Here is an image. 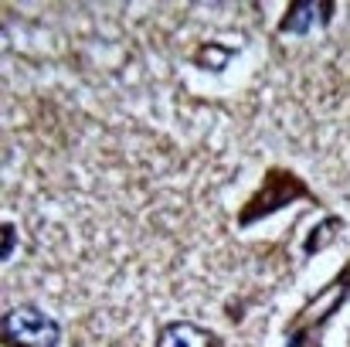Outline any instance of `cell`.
<instances>
[{
    "mask_svg": "<svg viewBox=\"0 0 350 347\" xmlns=\"http://www.w3.org/2000/svg\"><path fill=\"white\" fill-rule=\"evenodd\" d=\"M299 201L320 205L317 191L310 188V181L303 174H296V170H289L282 164H272L258 177V188L241 201V208L234 215V225L238 229H255L258 222H265V218H272V215H279V211H286V208H293Z\"/></svg>",
    "mask_w": 350,
    "mask_h": 347,
    "instance_id": "6da1fadb",
    "label": "cell"
},
{
    "mask_svg": "<svg viewBox=\"0 0 350 347\" xmlns=\"http://www.w3.org/2000/svg\"><path fill=\"white\" fill-rule=\"evenodd\" d=\"M350 303V259L337 269V276L330 283H323L303 310H296L286 324V341L282 347H323L330 324L337 320V313Z\"/></svg>",
    "mask_w": 350,
    "mask_h": 347,
    "instance_id": "7a4b0ae2",
    "label": "cell"
},
{
    "mask_svg": "<svg viewBox=\"0 0 350 347\" xmlns=\"http://www.w3.org/2000/svg\"><path fill=\"white\" fill-rule=\"evenodd\" d=\"M65 327L38 303H14L0 313V347H62Z\"/></svg>",
    "mask_w": 350,
    "mask_h": 347,
    "instance_id": "3957f363",
    "label": "cell"
},
{
    "mask_svg": "<svg viewBox=\"0 0 350 347\" xmlns=\"http://www.w3.org/2000/svg\"><path fill=\"white\" fill-rule=\"evenodd\" d=\"M337 17V0H289L275 31L282 38H306L310 31L330 27Z\"/></svg>",
    "mask_w": 350,
    "mask_h": 347,
    "instance_id": "277c9868",
    "label": "cell"
},
{
    "mask_svg": "<svg viewBox=\"0 0 350 347\" xmlns=\"http://www.w3.org/2000/svg\"><path fill=\"white\" fill-rule=\"evenodd\" d=\"M153 347H228V341L198 320H167L157 327Z\"/></svg>",
    "mask_w": 350,
    "mask_h": 347,
    "instance_id": "5b68a950",
    "label": "cell"
},
{
    "mask_svg": "<svg viewBox=\"0 0 350 347\" xmlns=\"http://www.w3.org/2000/svg\"><path fill=\"white\" fill-rule=\"evenodd\" d=\"M347 229V222H344V215H334V211H327L313 229L306 231V238H303V255L306 259H317L323 248H330L337 238H340V231Z\"/></svg>",
    "mask_w": 350,
    "mask_h": 347,
    "instance_id": "8992f818",
    "label": "cell"
},
{
    "mask_svg": "<svg viewBox=\"0 0 350 347\" xmlns=\"http://www.w3.org/2000/svg\"><path fill=\"white\" fill-rule=\"evenodd\" d=\"M234 58H238V51H234L232 44H221V41H204V44H198V51L191 55V62H194L198 68L211 72V75H221Z\"/></svg>",
    "mask_w": 350,
    "mask_h": 347,
    "instance_id": "52a82bcc",
    "label": "cell"
},
{
    "mask_svg": "<svg viewBox=\"0 0 350 347\" xmlns=\"http://www.w3.org/2000/svg\"><path fill=\"white\" fill-rule=\"evenodd\" d=\"M17 245H21V231H17V225H14V222H3V225H0V262H3V266L14 259Z\"/></svg>",
    "mask_w": 350,
    "mask_h": 347,
    "instance_id": "ba28073f",
    "label": "cell"
}]
</instances>
